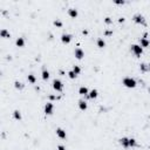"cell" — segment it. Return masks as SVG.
Wrapping results in <instances>:
<instances>
[{"label": "cell", "mask_w": 150, "mask_h": 150, "mask_svg": "<svg viewBox=\"0 0 150 150\" xmlns=\"http://www.w3.org/2000/svg\"><path fill=\"white\" fill-rule=\"evenodd\" d=\"M122 83H123L124 87H127V88H135L136 87V80H135L134 77H130V76H125L123 80H122Z\"/></svg>", "instance_id": "cell-1"}, {"label": "cell", "mask_w": 150, "mask_h": 150, "mask_svg": "<svg viewBox=\"0 0 150 150\" xmlns=\"http://www.w3.org/2000/svg\"><path fill=\"white\" fill-rule=\"evenodd\" d=\"M52 87H53L54 90H56V91L63 90V83H62L61 80H59V79H54L53 82H52Z\"/></svg>", "instance_id": "cell-2"}, {"label": "cell", "mask_w": 150, "mask_h": 150, "mask_svg": "<svg viewBox=\"0 0 150 150\" xmlns=\"http://www.w3.org/2000/svg\"><path fill=\"white\" fill-rule=\"evenodd\" d=\"M133 20H134V22L139 24V25H143V26H145V25H147L144 16L142 15L141 13H136V14H134V16H133Z\"/></svg>", "instance_id": "cell-3"}, {"label": "cell", "mask_w": 150, "mask_h": 150, "mask_svg": "<svg viewBox=\"0 0 150 150\" xmlns=\"http://www.w3.org/2000/svg\"><path fill=\"white\" fill-rule=\"evenodd\" d=\"M131 52L134 53L136 58H139L142 55V53H143V48L139 45H131Z\"/></svg>", "instance_id": "cell-4"}, {"label": "cell", "mask_w": 150, "mask_h": 150, "mask_svg": "<svg viewBox=\"0 0 150 150\" xmlns=\"http://www.w3.org/2000/svg\"><path fill=\"white\" fill-rule=\"evenodd\" d=\"M54 112V104L52 102H47L45 104V114L46 115H52Z\"/></svg>", "instance_id": "cell-5"}, {"label": "cell", "mask_w": 150, "mask_h": 150, "mask_svg": "<svg viewBox=\"0 0 150 150\" xmlns=\"http://www.w3.org/2000/svg\"><path fill=\"white\" fill-rule=\"evenodd\" d=\"M72 39H73V35L72 34H68V33H63L62 35H61V41L63 43H69L72 41Z\"/></svg>", "instance_id": "cell-6"}, {"label": "cell", "mask_w": 150, "mask_h": 150, "mask_svg": "<svg viewBox=\"0 0 150 150\" xmlns=\"http://www.w3.org/2000/svg\"><path fill=\"white\" fill-rule=\"evenodd\" d=\"M74 55L77 60H81V59H83V56H85V52L81 48H76L74 50Z\"/></svg>", "instance_id": "cell-7"}, {"label": "cell", "mask_w": 150, "mask_h": 150, "mask_svg": "<svg viewBox=\"0 0 150 150\" xmlns=\"http://www.w3.org/2000/svg\"><path fill=\"white\" fill-rule=\"evenodd\" d=\"M56 135H58V137L61 139H66V137H67V134H66V131H64L62 128H56Z\"/></svg>", "instance_id": "cell-8"}, {"label": "cell", "mask_w": 150, "mask_h": 150, "mask_svg": "<svg viewBox=\"0 0 150 150\" xmlns=\"http://www.w3.org/2000/svg\"><path fill=\"white\" fill-rule=\"evenodd\" d=\"M139 46H141L142 48H147V47L150 46V41L148 39H145V38H141V40H139Z\"/></svg>", "instance_id": "cell-9"}, {"label": "cell", "mask_w": 150, "mask_h": 150, "mask_svg": "<svg viewBox=\"0 0 150 150\" xmlns=\"http://www.w3.org/2000/svg\"><path fill=\"white\" fill-rule=\"evenodd\" d=\"M120 144L122 145L123 148L128 149L129 148V138L128 137H122V138H120Z\"/></svg>", "instance_id": "cell-10"}, {"label": "cell", "mask_w": 150, "mask_h": 150, "mask_svg": "<svg viewBox=\"0 0 150 150\" xmlns=\"http://www.w3.org/2000/svg\"><path fill=\"white\" fill-rule=\"evenodd\" d=\"M79 94L80 95H85V96H88V94H89V90H88V88L85 86H82L79 88Z\"/></svg>", "instance_id": "cell-11"}, {"label": "cell", "mask_w": 150, "mask_h": 150, "mask_svg": "<svg viewBox=\"0 0 150 150\" xmlns=\"http://www.w3.org/2000/svg\"><path fill=\"white\" fill-rule=\"evenodd\" d=\"M41 75H42V80L47 81L49 79V72L47 70V68H46V67H43V68H42V73H41Z\"/></svg>", "instance_id": "cell-12"}, {"label": "cell", "mask_w": 150, "mask_h": 150, "mask_svg": "<svg viewBox=\"0 0 150 150\" xmlns=\"http://www.w3.org/2000/svg\"><path fill=\"white\" fill-rule=\"evenodd\" d=\"M68 15L70 16V18H76V16L79 15V13H77V11L75 10V8H69L68 10Z\"/></svg>", "instance_id": "cell-13"}, {"label": "cell", "mask_w": 150, "mask_h": 150, "mask_svg": "<svg viewBox=\"0 0 150 150\" xmlns=\"http://www.w3.org/2000/svg\"><path fill=\"white\" fill-rule=\"evenodd\" d=\"M79 108H80L81 110H83V112H85L87 108H88V106H87V102L83 101V100H80V101H79Z\"/></svg>", "instance_id": "cell-14"}, {"label": "cell", "mask_w": 150, "mask_h": 150, "mask_svg": "<svg viewBox=\"0 0 150 150\" xmlns=\"http://www.w3.org/2000/svg\"><path fill=\"white\" fill-rule=\"evenodd\" d=\"M96 43H97V47H99V48H104V47H106V41H104L102 38L97 39Z\"/></svg>", "instance_id": "cell-15"}, {"label": "cell", "mask_w": 150, "mask_h": 150, "mask_svg": "<svg viewBox=\"0 0 150 150\" xmlns=\"http://www.w3.org/2000/svg\"><path fill=\"white\" fill-rule=\"evenodd\" d=\"M15 45L18 47H24V46H25V40H24V38H18L15 41Z\"/></svg>", "instance_id": "cell-16"}, {"label": "cell", "mask_w": 150, "mask_h": 150, "mask_svg": "<svg viewBox=\"0 0 150 150\" xmlns=\"http://www.w3.org/2000/svg\"><path fill=\"white\" fill-rule=\"evenodd\" d=\"M137 142H136V139L133 138V137H130L129 138V148H136L137 147Z\"/></svg>", "instance_id": "cell-17"}, {"label": "cell", "mask_w": 150, "mask_h": 150, "mask_svg": "<svg viewBox=\"0 0 150 150\" xmlns=\"http://www.w3.org/2000/svg\"><path fill=\"white\" fill-rule=\"evenodd\" d=\"M97 95H99V93H97L96 89H91L89 91V94H88V97H90V99H96Z\"/></svg>", "instance_id": "cell-18"}, {"label": "cell", "mask_w": 150, "mask_h": 150, "mask_svg": "<svg viewBox=\"0 0 150 150\" xmlns=\"http://www.w3.org/2000/svg\"><path fill=\"white\" fill-rule=\"evenodd\" d=\"M27 80H28V82L29 83H32V85H34L35 82H37V79H35V76L33 74H29L28 76H27Z\"/></svg>", "instance_id": "cell-19"}, {"label": "cell", "mask_w": 150, "mask_h": 150, "mask_svg": "<svg viewBox=\"0 0 150 150\" xmlns=\"http://www.w3.org/2000/svg\"><path fill=\"white\" fill-rule=\"evenodd\" d=\"M0 35H1V38H10L11 37V34H10V32H8L7 29H1Z\"/></svg>", "instance_id": "cell-20"}, {"label": "cell", "mask_w": 150, "mask_h": 150, "mask_svg": "<svg viewBox=\"0 0 150 150\" xmlns=\"http://www.w3.org/2000/svg\"><path fill=\"white\" fill-rule=\"evenodd\" d=\"M13 117L15 118V120H18V121H20V120H21V114H20V112H19V110H14Z\"/></svg>", "instance_id": "cell-21"}, {"label": "cell", "mask_w": 150, "mask_h": 150, "mask_svg": "<svg viewBox=\"0 0 150 150\" xmlns=\"http://www.w3.org/2000/svg\"><path fill=\"white\" fill-rule=\"evenodd\" d=\"M14 87H15L16 89H20V90L24 89V85H22L21 82H19V81H15V82H14Z\"/></svg>", "instance_id": "cell-22"}, {"label": "cell", "mask_w": 150, "mask_h": 150, "mask_svg": "<svg viewBox=\"0 0 150 150\" xmlns=\"http://www.w3.org/2000/svg\"><path fill=\"white\" fill-rule=\"evenodd\" d=\"M72 70H73L76 75H79L81 73V68L79 67V66H73V69H72Z\"/></svg>", "instance_id": "cell-23"}, {"label": "cell", "mask_w": 150, "mask_h": 150, "mask_svg": "<svg viewBox=\"0 0 150 150\" xmlns=\"http://www.w3.org/2000/svg\"><path fill=\"white\" fill-rule=\"evenodd\" d=\"M68 76H69V79H72V80H74V79H76V76L77 75L75 74L73 70H70V72H68Z\"/></svg>", "instance_id": "cell-24"}, {"label": "cell", "mask_w": 150, "mask_h": 150, "mask_svg": "<svg viewBox=\"0 0 150 150\" xmlns=\"http://www.w3.org/2000/svg\"><path fill=\"white\" fill-rule=\"evenodd\" d=\"M139 68H141V70H143V72H147V70L150 69V67H148V64H145V63H142Z\"/></svg>", "instance_id": "cell-25"}, {"label": "cell", "mask_w": 150, "mask_h": 150, "mask_svg": "<svg viewBox=\"0 0 150 150\" xmlns=\"http://www.w3.org/2000/svg\"><path fill=\"white\" fill-rule=\"evenodd\" d=\"M54 26H56V27H59V28H61L62 27V22L60 21V20H54Z\"/></svg>", "instance_id": "cell-26"}, {"label": "cell", "mask_w": 150, "mask_h": 150, "mask_svg": "<svg viewBox=\"0 0 150 150\" xmlns=\"http://www.w3.org/2000/svg\"><path fill=\"white\" fill-rule=\"evenodd\" d=\"M104 22H106L107 25H110V24H112V19H110V18H109V16H107V18L104 19Z\"/></svg>", "instance_id": "cell-27"}, {"label": "cell", "mask_w": 150, "mask_h": 150, "mask_svg": "<svg viewBox=\"0 0 150 150\" xmlns=\"http://www.w3.org/2000/svg\"><path fill=\"white\" fill-rule=\"evenodd\" d=\"M58 150H66V147L62 144H59L58 145Z\"/></svg>", "instance_id": "cell-28"}, {"label": "cell", "mask_w": 150, "mask_h": 150, "mask_svg": "<svg viewBox=\"0 0 150 150\" xmlns=\"http://www.w3.org/2000/svg\"><path fill=\"white\" fill-rule=\"evenodd\" d=\"M115 4H117V5H123L124 1H115Z\"/></svg>", "instance_id": "cell-29"}, {"label": "cell", "mask_w": 150, "mask_h": 150, "mask_svg": "<svg viewBox=\"0 0 150 150\" xmlns=\"http://www.w3.org/2000/svg\"><path fill=\"white\" fill-rule=\"evenodd\" d=\"M112 31H107V32H106V35H112Z\"/></svg>", "instance_id": "cell-30"}, {"label": "cell", "mask_w": 150, "mask_h": 150, "mask_svg": "<svg viewBox=\"0 0 150 150\" xmlns=\"http://www.w3.org/2000/svg\"><path fill=\"white\" fill-rule=\"evenodd\" d=\"M118 21H120V22H124V18H120V19H118Z\"/></svg>", "instance_id": "cell-31"}, {"label": "cell", "mask_w": 150, "mask_h": 150, "mask_svg": "<svg viewBox=\"0 0 150 150\" xmlns=\"http://www.w3.org/2000/svg\"><path fill=\"white\" fill-rule=\"evenodd\" d=\"M148 90H149V93H150V88H149V89H148Z\"/></svg>", "instance_id": "cell-32"}]
</instances>
